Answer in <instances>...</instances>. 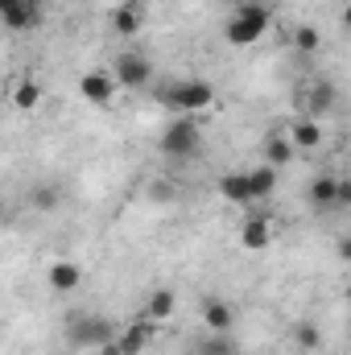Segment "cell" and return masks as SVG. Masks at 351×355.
<instances>
[{
	"label": "cell",
	"instance_id": "6da1fadb",
	"mask_svg": "<svg viewBox=\"0 0 351 355\" xmlns=\"http://www.w3.org/2000/svg\"><path fill=\"white\" fill-rule=\"evenodd\" d=\"M268 25H273V8L264 0H244L223 21V42L236 46V50H248V46H257L264 33H268Z\"/></svg>",
	"mask_w": 351,
	"mask_h": 355
},
{
	"label": "cell",
	"instance_id": "7a4b0ae2",
	"mask_svg": "<svg viewBox=\"0 0 351 355\" xmlns=\"http://www.w3.org/2000/svg\"><path fill=\"white\" fill-rule=\"evenodd\" d=\"M157 149H162V157H170V162L198 157V149H203V128H198V120H194V116H174V120L162 128Z\"/></svg>",
	"mask_w": 351,
	"mask_h": 355
},
{
	"label": "cell",
	"instance_id": "3957f363",
	"mask_svg": "<svg viewBox=\"0 0 351 355\" xmlns=\"http://www.w3.org/2000/svg\"><path fill=\"white\" fill-rule=\"evenodd\" d=\"M112 339H116V322H108L103 314L75 310L67 318V343L71 347H108Z\"/></svg>",
	"mask_w": 351,
	"mask_h": 355
},
{
	"label": "cell",
	"instance_id": "277c9868",
	"mask_svg": "<svg viewBox=\"0 0 351 355\" xmlns=\"http://www.w3.org/2000/svg\"><path fill=\"white\" fill-rule=\"evenodd\" d=\"M162 103L178 116H194V112H207L215 103V87L203 83V79H178L162 91Z\"/></svg>",
	"mask_w": 351,
	"mask_h": 355
},
{
	"label": "cell",
	"instance_id": "5b68a950",
	"mask_svg": "<svg viewBox=\"0 0 351 355\" xmlns=\"http://www.w3.org/2000/svg\"><path fill=\"white\" fill-rule=\"evenodd\" d=\"M112 79H116V87L141 91V87H149V79H153V62L141 50H120L116 62H112Z\"/></svg>",
	"mask_w": 351,
	"mask_h": 355
},
{
	"label": "cell",
	"instance_id": "8992f818",
	"mask_svg": "<svg viewBox=\"0 0 351 355\" xmlns=\"http://www.w3.org/2000/svg\"><path fill=\"white\" fill-rule=\"evenodd\" d=\"M153 335H157V322L137 318L128 331H116V339H112L108 347H99V352H103V355H141L149 343H153Z\"/></svg>",
	"mask_w": 351,
	"mask_h": 355
},
{
	"label": "cell",
	"instance_id": "52a82bcc",
	"mask_svg": "<svg viewBox=\"0 0 351 355\" xmlns=\"http://www.w3.org/2000/svg\"><path fill=\"white\" fill-rule=\"evenodd\" d=\"M42 0H17L12 8H4L0 12V25L4 29H12V33H25V29H37L42 25Z\"/></svg>",
	"mask_w": 351,
	"mask_h": 355
},
{
	"label": "cell",
	"instance_id": "ba28073f",
	"mask_svg": "<svg viewBox=\"0 0 351 355\" xmlns=\"http://www.w3.org/2000/svg\"><path fill=\"white\" fill-rule=\"evenodd\" d=\"M79 95L95 103V107H103V103H112V95H116V79H112V71H87L83 79H79Z\"/></svg>",
	"mask_w": 351,
	"mask_h": 355
},
{
	"label": "cell",
	"instance_id": "9c48e42d",
	"mask_svg": "<svg viewBox=\"0 0 351 355\" xmlns=\"http://www.w3.org/2000/svg\"><path fill=\"white\" fill-rule=\"evenodd\" d=\"M46 281H50L54 293H75L83 285V268L75 265V261H54V265L46 268Z\"/></svg>",
	"mask_w": 351,
	"mask_h": 355
},
{
	"label": "cell",
	"instance_id": "30bf717a",
	"mask_svg": "<svg viewBox=\"0 0 351 355\" xmlns=\"http://www.w3.org/2000/svg\"><path fill=\"white\" fill-rule=\"evenodd\" d=\"M240 244H244L248 252H264V248L273 244V227H268L264 215H248V219H244V227H240Z\"/></svg>",
	"mask_w": 351,
	"mask_h": 355
},
{
	"label": "cell",
	"instance_id": "8fae6325",
	"mask_svg": "<svg viewBox=\"0 0 351 355\" xmlns=\"http://www.w3.org/2000/svg\"><path fill=\"white\" fill-rule=\"evenodd\" d=\"M174 310H178L174 289H153V293L145 297V310H141V318H149V322H166Z\"/></svg>",
	"mask_w": 351,
	"mask_h": 355
},
{
	"label": "cell",
	"instance_id": "7c38bea8",
	"mask_svg": "<svg viewBox=\"0 0 351 355\" xmlns=\"http://www.w3.org/2000/svg\"><path fill=\"white\" fill-rule=\"evenodd\" d=\"M219 194H223L228 202H236V207H252V190H248L244 170H232V174L219 178Z\"/></svg>",
	"mask_w": 351,
	"mask_h": 355
},
{
	"label": "cell",
	"instance_id": "4fadbf2b",
	"mask_svg": "<svg viewBox=\"0 0 351 355\" xmlns=\"http://www.w3.org/2000/svg\"><path fill=\"white\" fill-rule=\"evenodd\" d=\"M203 322H207V331H211V335H232L236 314H232V306H228V302H207V306H203Z\"/></svg>",
	"mask_w": 351,
	"mask_h": 355
},
{
	"label": "cell",
	"instance_id": "5bb4252c",
	"mask_svg": "<svg viewBox=\"0 0 351 355\" xmlns=\"http://www.w3.org/2000/svg\"><path fill=\"white\" fill-rule=\"evenodd\" d=\"M285 137H289L293 149H318V145H323V124H318V120H298Z\"/></svg>",
	"mask_w": 351,
	"mask_h": 355
},
{
	"label": "cell",
	"instance_id": "9a60e30c",
	"mask_svg": "<svg viewBox=\"0 0 351 355\" xmlns=\"http://www.w3.org/2000/svg\"><path fill=\"white\" fill-rule=\"evenodd\" d=\"M335 99H339V91L331 79H318L314 87H310V99H306V112H314V116H327V112H335Z\"/></svg>",
	"mask_w": 351,
	"mask_h": 355
},
{
	"label": "cell",
	"instance_id": "2e32d148",
	"mask_svg": "<svg viewBox=\"0 0 351 355\" xmlns=\"http://www.w3.org/2000/svg\"><path fill=\"white\" fill-rule=\"evenodd\" d=\"M112 29H116L120 37H137V33H141V4H116Z\"/></svg>",
	"mask_w": 351,
	"mask_h": 355
},
{
	"label": "cell",
	"instance_id": "e0dca14e",
	"mask_svg": "<svg viewBox=\"0 0 351 355\" xmlns=\"http://www.w3.org/2000/svg\"><path fill=\"white\" fill-rule=\"evenodd\" d=\"M244 178H248L252 202H261V198H268V194L277 190V170H273V166H257V170H244Z\"/></svg>",
	"mask_w": 351,
	"mask_h": 355
},
{
	"label": "cell",
	"instance_id": "ac0fdd59",
	"mask_svg": "<svg viewBox=\"0 0 351 355\" xmlns=\"http://www.w3.org/2000/svg\"><path fill=\"white\" fill-rule=\"evenodd\" d=\"M293 153H298V149L289 145V137H268V141H264V166H273V170L289 166Z\"/></svg>",
	"mask_w": 351,
	"mask_h": 355
},
{
	"label": "cell",
	"instance_id": "d6986e66",
	"mask_svg": "<svg viewBox=\"0 0 351 355\" xmlns=\"http://www.w3.org/2000/svg\"><path fill=\"white\" fill-rule=\"evenodd\" d=\"M335 182H339L335 174H318L314 182H310V190H306V194H310V202H314V207H323V211H327V207H335Z\"/></svg>",
	"mask_w": 351,
	"mask_h": 355
},
{
	"label": "cell",
	"instance_id": "ffe728a7",
	"mask_svg": "<svg viewBox=\"0 0 351 355\" xmlns=\"http://www.w3.org/2000/svg\"><path fill=\"white\" fill-rule=\"evenodd\" d=\"M12 103H17L21 112H33V107L42 103V87H37L33 79H21V83L12 87Z\"/></svg>",
	"mask_w": 351,
	"mask_h": 355
},
{
	"label": "cell",
	"instance_id": "44dd1931",
	"mask_svg": "<svg viewBox=\"0 0 351 355\" xmlns=\"http://www.w3.org/2000/svg\"><path fill=\"white\" fill-rule=\"evenodd\" d=\"M62 202V190L54 186V182H42V186H33V211H54Z\"/></svg>",
	"mask_w": 351,
	"mask_h": 355
},
{
	"label": "cell",
	"instance_id": "7402d4cb",
	"mask_svg": "<svg viewBox=\"0 0 351 355\" xmlns=\"http://www.w3.org/2000/svg\"><path fill=\"white\" fill-rule=\"evenodd\" d=\"M198 355H236V343H232V335H207L198 343Z\"/></svg>",
	"mask_w": 351,
	"mask_h": 355
},
{
	"label": "cell",
	"instance_id": "603a6c76",
	"mask_svg": "<svg viewBox=\"0 0 351 355\" xmlns=\"http://www.w3.org/2000/svg\"><path fill=\"white\" fill-rule=\"evenodd\" d=\"M293 46H298L302 54H314V50L323 46V42H318V29H314V25H298V29H293Z\"/></svg>",
	"mask_w": 351,
	"mask_h": 355
},
{
	"label": "cell",
	"instance_id": "cb8c5ba5",
	"mask_svg": "<svg viewBox=\"0 0 351 355\" xmlns=\"http://www.w3.org/2000/svg\"><path fill=\"white\" fill-rule=\"evenodd\" d=\"M293 339H298L302 352H314V347H318V327H314V322H302V327L293 331Z\"/></svg>",
	"mask_w": 351,
	"mask_h": 355
},
{
	"label": "cell",
	"instance_id": "d4e9b609",
	"mask_svg": "<svg viewBox=\"0 0 351 355\" xmlns=\"http://www.w3.org/2000/svg\"><path fill=\"white\" fill-rule=\"evenodd\" d=\"M149 198H153V202H170V198H174V186H170V182H153V186H149Z\"/></svg>",
	"mask_w": 351,
	"mask_h": 355
},
{
	"label": "cell",
	"instance_id": "484cf974",
	"mask_svg": "<svg viewBox=\"0 0 351 355\" xmlns=\"http://www.w3.org/2000/svg\"><path fill=\"white\" fill-rule=\"evenodd\" d=\"M12 4H17V0H0V12H4V8H12Z\"/></svg>",
	"mask_w": 351,
	"mask_h": 355
},
{
	"label": "cell",
	"instance_id": "4316f807",
	"mask_svg": "<svg viewBox=\"0 0 351 355\" xmlns=\"http://www.w3.org/2000/svg\"><path fill=\"white\" fill-rule=\"evenodd\" d=\"M116 4H137V0H116Z\"/></svg>",
	"mask_w": 351,
	"mask_h": 355
},
{
	"label": "cell",
	"instance_id": "83f0119b",
	"mask_svg": "<svg viewBox=\"0 0 351 355\" xmlns=\"http://www.w3.org/2000/svg\"><path fill=\"white\" fill-rule=\"evenodd\" d=\"M232 4H244V0H232Z\"/></svg>",
	"mask_w": 351,
	"mask_h": 355
}]
</instances>
